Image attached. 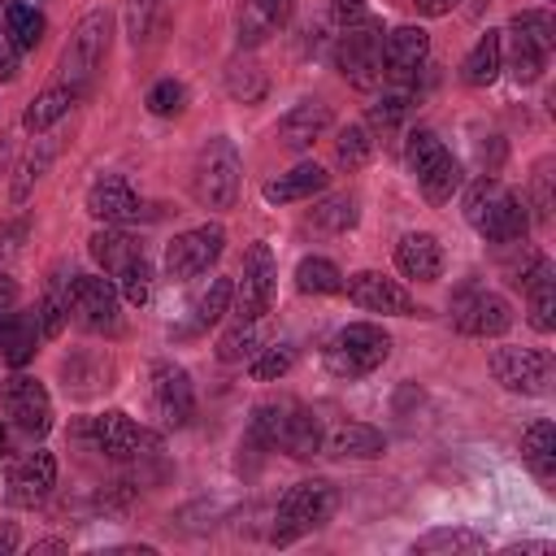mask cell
<instances>
[{"label":"cell","mask_w":556,"mask_h":556,"mask_svg":"<svg viewBox=\"0 0 556 556\" xmlns=\"http://www.w3.org/2000/svg\"><path fill=\"white\" fill-rule=\"evenodd\" d=\"M465 222L486 239V243H517L530 230V204L526 195L508 191L500 178H478L465 191Z\"/></svg>","instance_id":"1"},{"label":"cell","mask_w":556,"mask_h":556,"mask_svg":"<svg viewBox=\"0 0 556 556\" xmlns=\"http://www.w3.org/2000/svg\"><path fill=\"white\" fill-rule=\"evenodd\" d=\"M109 43H113V13L109 9H91L78 17V26L70 30V39L61 43V56H56V74L65 87H74L78 96L91 91L104 56H109Z\"/></svg>","instance_id":"2"},{"label":"cell","mask_w":556,"mask_h":556,"mask_svg":"<svg viewBox=\"0 0 556 556\" xmlns=\"http://www.w3.org/2000/svg\"><path fill=\"white\" fill-rule=\"evenodd\" d=\"M239 178H243V161H239L235 139L226 135H213L191 161V195L204 208H235Z\"/></svg>","instance_id":"3"},{"label":"cell","mask_w":556,"mask_h":556,"mask_svg":"<svg viewBox=\"0 0 556 556\" xmlns=\"http://www.w3.org/2000/svg\"><path fill=\"white\" fill-rule=\"evenodd\" d=\"M382 22L369 13L334 35V70L356 87V91H378L382 87Z\"/></svg>","instance_id":"4"},{"label":"cell","mask_w":556,"mask_h":556,"mask_svg":"<svg viewBox=\"0 0 556 556\" xmlns=\"http://www.w3.org/2000/svg\"><path fill=\"white\" fill-rule=\"evenodd\" d=\"M404 165H408V174L417 178V187H421V195H426L430 204H447V200L460 191V182H465L460 161L447 152V143H443L434 130H413V135H408V143H404Z\"/></svg>","instance_id":"5"},{"label":"cell","mask_w":556,"mask_h":556,"mask_svg":"<svg viewBox=\"0 0 556 556\" xmlns=\"http://www.w3.org/2000/svg\"><path fill=\"white\" fill-rule=\"evenodd\" d=\"M387 356H391V334H387L378 321H348L343 330L330 334V343H326V352H321L326 369H330L334 378H348V382L374 374Z\"/></svg>","instance_id":"6"},{"label":"cell","mask_w":556,"mask_h":556,"mask_svg":"<svg viewBox=\"0 0 556 556\" xmlns=\"http://www.w3.org/2000/svg\"><path fill=\"white\" fill-rule=\"evenodd\" d=\"M339 508V491L326 482V478H304L295 482L282 500H278V513H274V539L278 543H291L308 530H321Z\"/></svg>","instance_id":"7"},{"label":"cell","mask_w":556,"mask_h":556,"mask_svg":"<svg viewBox=\"0 0 556 556\" xmlns=\"http://www.w3.org/2000/svg\"><path fill=\"white\" fill-rule=\"evenodd\" d=\"M78 434H83L96 452H104V456H113V460H139V456H156V452H161V434H156L152 426L135 421V417L122 413V408H109V413H100V417H87V421L78 426Z\"/></svg>","instance_id":"8"},{"label":"cell","mask_w":556,"mask_h":556,"mask_svg":"<svg viewBox=\"0 0 556 556\" xmlns=\"http://www.w3.org/2000/svg\"><path fill=\"white\" fill-rule=\"evenodd\" d=\"M486 369L513 395H547L552 391V352H543V348L500 343L486 352Z\"/></svg>","instance_id":"9"},{"label":"cell","mask_w":556,"mask_h":556,"mask_svg":"<svg viewBox=\"0 0 556 556\" xmlns=\"http://www.w3.org/2000/svg\"><path fill=\"white\" fill-rule=\"evenodd\" d=\"M70 321L87 334H117L122 330V295L113 278L100 274H74L70 295Z\"/></svg>","instance_id":"10"},{"label":"cell","mask_w":556,"mask_h":556,"mask_svg":"<svg viewBox=\"0 0 556 556\" xmlns=\"http://www.w3.org/2000/svg\"><path fill=\"white\" fill-rule=\"evenodd\" d=\"M222 252H226V230L217 222L191 226V230H182L165 243V278L169 282H191V278L208 274Z\"/></svg>","instance_id":"11"},{"label":"cell","mask_w":556,"mask_h":556,"mask_svg":"<svg viewBox=\"0 0 556 556\" xmlns=\"http://www.w3.org/2000/svg\"><path fill=\"white\" fill-rule=\"evenodd\" d=\"M274 287H278V265H274V252L269 243H252L243 252V274L235 282V317L239 321H261L274 304Z\"/></svg>","instance_id":"12"},{"label":"cell","mask_w":556,"mask_h":556,"mask_svg":"<svg viewBox=\"0 0 556 556\" xmlns=\"http://www.w3.org/2000/svg\"><path fill=\"white\" fill-rule=\"evenodd\" d=\"M452 326L469 339H500L513 326V304L500 291L486 287H465L452 304Z\"/></svg>","instance_id":"13"},{"label":"cell","mask_w":556,"mask_h":556,"mask_svg":"<svg viewBox=\"0 0 556 556\" xmlns=\"http://www.w3.org/2000/svg\"><path fill=\"white\" fill-rule=\"evenodd\" d=\"M0 404H4V417H9L22 434L43 439V434L52 430V395H48V387H43L39 378L13 374V378L4 382V391H0Z\"/></svg>","instance_id":"14"},{"label":"cell","mask_w":556,"mask_h":556,"mask_svg":"<svg viewBox=\"0 0 556 556\" xmlns=\"http://www.w3.org/2000/svg\"><path fill=\"white\" fill-rule=\"evenodd\" d=\"M343 291H348V300H352L356 308H365V313H382V317H413V313H421L417 300L408 295V287H404L400 278L382 274V269H361V274H352V278L343 282Z\"/></svg>","instance_id":"15"},{"label":"cell","mask_w":556,"mask_h":556,"mask_svg":"<svg viewBox=\"0 0 556 556\" xmlns=\"http://www.w3.org/2000/svg\"><path fill=\"white\" fill-rule=\"evenodd\" d=\"M87 213L104 226H130V222H143L152 217V204L122 178V174H100L91 187H87Z\"/></svg>","instance_id":"16"},{"label":"cell","mask_w":556,"mask_h":556,"mask_svg":"<svg viewBox=\"0 0 556 556\" xmlns=\"http://www.w3.org/2000/svg\"><path fill=\"white\" fill-rule=\"evenodd\" d=\"M152 408H156L161 426H169V430H182L195 417V391H191V378L182 365H174V361L152 365Z\"/></svg>","instance_id":"17"},{"label":"cell","mask_w":556,"mask_h":556,"mask_svg":"<svg viewBox=\"0 0 556 556\" xmlns=\"http://www.w3.org/2000/svg\"><path fill=\"white\" fill-rule=\"evenodd\" d=\"M52 486H56V456L35 447V452L13 460L9 478H4V500L13 508H35V504H43L52 495Z\"/></svg>","instance_id":"18"},{"label":"cell","mask_w":556,"mask_h":556,"mask_svg":"<svg viewBox=\"0 0 556 556\" xmlns=\"http://www.w3.org/2000/svg\"><path fill=\"white\" fill-rule=\"evenodd\" d=\"M430 56V35L421 26H395L382 39V83L408 87Z\"/></svg>","instance_id":"19"},{"label":"cell","mask_w":556,"mask_h":556,"mask_svg":"<svg viewBox=\"0 0 556 556\" xmlns=\"http://www.w3.org/2000/svg\"><path fill=\"white\" fill-rule=\"evenodd\" d=\"M330 126H334V113H330L326 100H300V104H291V109L282 113L278 139H282L291 152H304V148H313Z\"/></svg>","instance_id":"20"},{"label":"cell","mask_w":556,"mask_h":556,"mask_svg":"<svg viewBox=\"0 0 556 556\" xmlns=\"http://www.w3.org/2000/svg\"><path fill=\"white\" fill-rule=\"evenodd\" d=\"M321 452L334 460H374L387 452V439L369 421H339L321 434Z\"/></svg>","instance_id":"21"},{"label":"cell","mask_w":556,"mask_h":556,"mask_svg":"<svg viewBox=\"0 0 556 556\" xmlns=\"http://www.w3.org/2000/svg\"><path fill=\"white\" fill-rule=\"evenodd\" d=\"M70 295H74V269L61 261L43 278V291H39V304H35V317H39L43 339H56L65 330V321H70Z\"/></svg>","instance_id":"22"},{"label":"cell","mask_w":556,"mask_h":556,"mask_svg":"<svg viewBox=\"0 0 556 556\" xmlns=\"http://www.w3.org/2000/svg\"><path fill=\"white\" fill-rule=\"evenodd\" d=\"M517 287L526 291L530 326H534L539 334H552V326H556V278H552L547 256H534V261H530V269L521 274V282H517Z\"/></svg>","instance_id":"23"},{"label":"cell","mask_w":556,"mask_h":556,"mask_svg":"<svg viewBox=\"0 0 556 556\" xmlns=\"http://www.w3.org/2000/svg\"><path fill=\"white\" fill-rule=\"evenodd\" d=\"M395 265L404 278H417V282H434L443 274V248L434 235L426 230H408L400 243H395Z\"/></svg>","instance_id":"24"},{"label":"cell","mask_w":556,"mask_h":556,"mask_svg":"<svg viewBox=\"0 0 556 556\" xmlns=\"http://www.w3.org/2000/svg\"><path fill=\"white\" fill-rule=\"evenodd\" d=\"M326 182H330V174H326L317 161H300V165H291L287 174L269 178V182L261 187V195H265L269 204H295V200H313L317 191H326Z\"/></svg>","instance_id":"25"},{"label":"cell","mask_w":556,"mask_h":556,"mask_svg":"<svg viewBox=\"0 0 556 556\" xmlns=\"http://www.w3.org/2000/svg\"><path fill=\"white\" fill-rule=\"evenodd\" d=\"M87 252H91V261H96L109 278H117L122 269H130L135 261H143V243H139L135 235H126L122 226H104V230H96V235L87 239Z\"/></svg>","instance_id":"26"},{"label":"cell","mask_w":556,"mask_h":556,"mask_svg":"<svg viewBox=\"0 0 556 556\" xmlns=\"http://www.w3.org/2000/svg\"><path fill=\"white\" fill-rule=\"evenodd\" d=\"M321 417L304 404H287V421H282V434H278V447L291 452L295 460H308L321 452Z\"/></svg>","instance_id":"27"},{"label":"cell","mask_w":556,"mask_h":556,"mask_svg":"<svg viewBox=\"0 0 556 556\" xmlns=\"http://www.w3.org/2000/svg\"><path fill=\"white\" fill-rule=\"evenodd\" d=\"M39 343H43V330H39V317H35V313H22V308H17V313L0 326V361L13 365V369H22L26 361H35Z\"/></svg>","instance_id":"28"},{"label":"cell","mask_w":556,"mask_h":556,"mask_svg":"<svg viewBox=\"0 0 556 556\" xmlns=\"http://www.w3.org/2000/svg\"><path fill=\"white\" fill-rule=\"evenodd\" d=\"M291 17V0H243L239 9V48H256Z\"/></svg>","instance_id":"29"},{"label":"cell","mask_w":556,"mask_h":556,"mask_svg":"<svg viewBox=\"0 0 556 556\" xmlns=\"http://www.w3.org/2000/svg\"><path fill=\"white\" fill-rule=\"evenodd\" d=\"M83 96L74 91V87H65V83H52V87H43L30 104H26V113H22V130H30V135H43L48 126H56L74 104H78Z\"/></svg>","instance_id":"30"},{"label":"cell","mask_w":556,"mask_h":556,"mask_svg":"<svg viewBox=\"0 0 556 556\" xmlns=\"http://www.w3.org/2000/svg\"><path fill=\"white\" fill-rule=\"evenodd\" d=\"M500 70H504V35L500 30H486V35H478V43L469 48V56L460 61V78L469 87H491L500 78Z\"/></svg>","instance_id":"31"},{"label":"cell","mask_w":556,"mask_h":556,"mask_svg":"<svg viewBox=\"0 0 556 556\" xmlns=\"http://www.w3.org/2000/svg\"><path fill=\"white\" fill-rule=\"evenodd\" d=\"M222 83H226V96H230L235 104H261V100L269 96V74L261 70V61H256L252 52L235 56V61L226 65Z\"/></svg>","instance_id":"32"},{"label":"cell","mask_w":556,"mask_h":556,"mask_svg":"<svg viewBox=\"0 0 556 556\" xmlns=\"http://www.w3.org/2000/svg\"><path fill=\"white\" fill-rule=\"evenodd\" d=\"M521 460L539 482L556 478V426L552 421H530L521 434Z\"/></svg>","instance_id":"33"},{"label":"cell","mask_w":556,"mask_h":556,"mask_svg":"<svg viewBox=\"0 0 556 556\" xmlns=\"http://www.w3.org/2000/svg\"><path fill=\"white\" fill-rule=\"evenodd\" d=\"M61 152V139L56 135H39L30 148H26V156L17 161V169H13V187H9V195H13V204H22L26 195H30V187L43 178V169L52 165V156Z\"/></svg>","instance_id":"34"},{"label":"cell","mask_w":556,"mask_h":556,"mask_svg":"<svg viewBox=\"0 0 556 556\" xmlns=\"http://www.w3.org/2000/svg\"><path fill=\"white\" fill-rule=\"evenodd\" d=\"M513 39H508V48H504V65H508V74L521 83V87H530V83H539L543 78V70H547V48L543 43H534L530 35H521V30H508Z\"/></svg>","instance_id":"35"},{"label":"cell","mask_w":556,"mask_h":556,"mask_svg":"<svg viewBox=\"0 0 556 556\" xmlns=\"http://www.w3.org/2000/svg\"><path fill=\"white\" fill-rule=\"evenodd\" d=\"M413 552H426V556H473V552H486V539L478 530H460V526H443V530H430L413 543Z\"/></svg>","instance_id":"36"},{"label":"cell","mask_w":556,"mask_h":556,"mask_svg":"<svg viewBox=\"0 0 556 556\" xmlns=\"http://www.w3.org/2000/svg\"><path fill=\"white\" fill-rule=\"evenodd\" d=\"M230 295H235V282H230V278H213V282L191 300V330L217 326V321L230 313Z\"/></svg>","instance_id":"37"},{"label":"cell","mask_w":556,"mask_h":556,"mask_svg":"<svg viewBox=\"0 0 556 556\" xmlns=\"http://www.w3.org/2000/svg\"><path fill=\"white\" fill-rule=\"evenodd\" d=\"M4 30L17 43V52H30L43 39V13L30 9L26 0H4Z\"/></svg>","instance_id":"38"},{"label":"cell","mask_w":556,"mask_h":556,"mask_svg":"<svg viewBox=\"0 0 556 556\" xmlns=\"http://www.w3.org/2000/svg\"><path fill=\"white\" fill-rule=\"evenodd\" d=\"M308 222L317 226V230H352L356 222H361V204H356V195H348V191H339V195H326V200H317L313 204V213H308Z\"/></svg>","instance_id":"39"},{"label":"cell","mask_w":556,"mask_h":556,"mask_svg":"<svg viewBox=\"0 0 556 556\" xmlns=\"http://www.w3.org/2000/svg\"><path fill=\"white\" fill-rule=\"evenodd\" d=\"M295 287H300L304 295H334V291H343V274H339V265L326 261V256H304V261L295 265Z\"/></svg>","instance_id":"40"},{"label":"cell","mask_w":556,"mask_h":556,"mask_svg":"<svg viewBox=\"0 0 556 556\" xmlns=\"http://www.w3.org/2000/svg\"><path fill=\"white\" fill-rule=\"evenodd\" d=\"M256 348H261V321H239L235 317V326L222 330V339H217V361L239 365V361H252Z\"/></svg>","instance_id":"41"},{"label":"cell","mask_w":556,"mask_h":556,"mask_svg":"<svg viewBox=\"0 0 556 556\" xmlns=\"http://www.w3.org/2000/svg\"><path fill=\"white\" fill-rule=\"evenodd\" d=\"M287 404L291 400H265L252 408V421H248V443L252 447H278V434H282V421H287Z\"/></svg>","instance_id":"42"},{"label":"cell","mask_w":556,"mask_h":556,"mask_svg":"<svg viewBox=\"0 0 556 556\" xmlns=\"http://www.w3.org/2000/svg\"><path fill=\"white\" fill-rule=\"evenodd\" d=\"M369 156H374L369 126L348 122V126L339 130V139H334V161H339L343 169H365V165H369Z\"/></svg>","instance_id":"43"},{"label":"cell","mask_w":556,"mask_h":556,"mask_svg":"<svg viewBox=\"0 0 556 556\" xmlns=\"http://www.w3.org/2000/svg\"><path fill=\"white\" fill-rule=\"evenodd\" d=\"M291 365H295V348L291 343H261L256 348V356L248 361V374L256 378V382H274V378H282V374H291Z\"/></svg>","instance_id":"44"},{"label":"cell","mask_w":556,"mask_h":556,"mask_svg":"<svg viewBox=\"0 0 556 556\" xmlns=\"http://www.w3.org/2000/svg\"><path fill=\"white\" fill-rule=\"evenodd\" d=\"M113 282H117V295H122L130 308H143V304L152 300V265H148V256L135 261L130 269H122Z\"/></svg>","instance_id":"45"},{"label":"cell","mask_w":556,"mask_h":556,"mask_svg":"<svg viewBox=\"0 0 556 556\" xmlns=\"http://www.w3.org/2000/svg\"><path fill=\"white\" fill-rule=\"evenodd\" d=\"M143 104H148V113H152V117H174V113H182V109H187V87H182L178 78H161V83H152V87H148Z\"/></svg>","instance_id":"46"},{"label":"cell","mask_w":556,"mask_h":556,"mask_svg":"<svg viewBox=\"0 0 556 556\" xmlns=\"http://www.w3.org/2000/svg\"><path fill=\"white\" fill-rule=\"evenodd\" d=\"M508 30L530 35V39H534V43H543L547 52H552V43H556V22H552V13H547V9H521V13H513Z\"/></svg>","instance_id":"47"},{"label":"cell","mask_w":556,"mask_h":556,"mask_svg":"<svg viewBox=\"0 0 556 556\" xmlns=\"http://www.w3.org/2000/svg\"><path fill=\"white\" fill-rule=\"evenodd\" d=\"M404 117H408V87L387 91L378 104H369V126L374 130H395Z\"/></svg>","instance_id":"48"},{"label":"cell","mask_w":556,"mask_h":556,"mask_svg":"<svg viewBox=\"0 0 556 556\" xmlns=\"http://www.w3.org/2000/svg\"><path fill=\"white\" fill-rule=\"evenodd\" d=\"M156 9H161V0H126V4H122V22H126V35H130L135 43L148 35Z\"/></svg>","instance_id":"49"},{"label":"cell","mask_w":556,"mask_h":556,"mask_svg":"<svg viewBox=\"0 0 556 556\" xmlns=\"http://www.w3.org/2000/svg\"><path fill=\"white\" fill-rule=\"evenodd\" d=\"M530 200H534V217H539V222H547V217H552V174H547V161H539V165H534Z\"/></svg>","instance_id":"50"},{"label":"cell","mask_w":556,"mask_h":556,"mask_svg":"<svg viewBox=\"0 0 556 556\" xmlns=\"http://www.w3.org/2000/svg\"><path fill=\"white\" fill-rule=\"evenodd\" d=\"M361 17H369V4L365 0H330V26L334 30H343V26L361 22Z\"/></svg>","instance_id":"51"},{"label":"cell","mask_w":556,"mask_h":556,"mask_svg":"<svg viewBox=\"0 0 556 556\" xmlns=\"http://www.w3.org/2000/svg\"><path fill=\"white\" fill-rule=\"evenodd\" d=\"M22 239H26V222H4L0 226V269L22 252Z\"/></svg>","instance_id":"52"},{"label":"cell","mask_w":556,"mask_h":556,"mask_svg":"<svg viewBox=\"0 0 556 556\" xmlns=\"http://www.w3.org/2000/svg\"><path fill=\"white\" fill-rule=\"evenodd\" d=\"M0 78L13 83L17 78V43L9 39V30L0 26Z\"/></svg>","instance_id":"53"},{"label":"cell","mask_w":556,"mask_h":556,"mask_svg":"<svg viewBox=\"0 0 556 556\" xmlns=\"http://www.w3.org/2000/svg\"><path fill=\"white\" fill-rule=\"evenodd\" d=\"M17 300H22L17 282H13V278H9L4 269H0V326H4V321H9L13 313H17Z\"/></svg>","instance_id":"54"},{"label":"cell","mask_w":556,"mask_h":556,"mask_svg":"<svg viewBox=\"0 0 556 556\" xmlns=\"http://www.w3.org/2000/svg\"><path fill=\"white\" fill-rule=\"evenodd\" d=\"M413 4H417V13H421V17H447L460 0H413Z\"/></svg>","instance_id":"55"},{"label":"cell","mask_w":556,"mask_h":556,"mask_svg":"<svg viewBox=\"0 0 556 556\" xmlns=\"http://www.w3.org/2000/svg\"><path fill=\"white\" fill-rule=\"evenodd\" d=\"M17 543H22V534H17V526H13V521H4V526H0V556H9V552H17Z\"/></svg>","instance_id":"56"},{"label":"cell","mask_w":556,"mask_h":556,"mask_svg":"<svg viewBox=\"0 0 556 556\" xmlns=\"http://www.w3.org/2000/svg\"><path fill=\"white\" fill-rule=\"evenodd\" d=\"M30 552H35V556H39V552H70V543H65V539H35Z\"/></svg>","instance_id":"57"},{"label":"cell","mask_w":556,"mask_h":556,"mask_svg":"<svg viewBox=\"0 0 556 556\" xmlns=\"http://www.w3.org/2000/svg\"><path fill=\"white\" fill-rule=\"evenodd\" d=\"M508 552H556L552 543H513Z\"/></svg>","instance_id":"58"},{"label":"cell","mask_w":556,"mask_h":556,"mask_svg":"<svg viewBox=\"0 0 556 556\" xmlns=\"http://www.w3.org/2000/svg\"><path fill=\"white\" fill-rule=\"evenodd\" d=\"M0 156H4V143H0Z\"/></svg>","instance_id":"59"}]
</instances>
